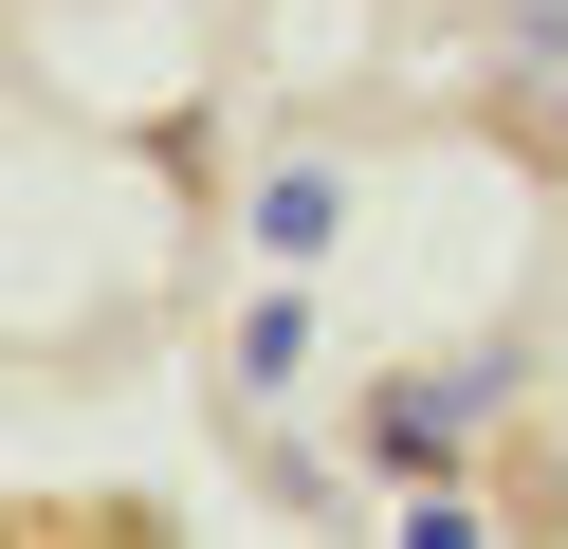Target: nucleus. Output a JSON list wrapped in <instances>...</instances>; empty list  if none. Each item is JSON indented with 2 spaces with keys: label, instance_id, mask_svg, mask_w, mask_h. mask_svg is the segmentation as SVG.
Listing matches in <instances>:
<instances>
[{
  "label": "nucleus",
  "instance_id": "nucleus-1",
  "mask_svg": "<svg viewBox=\"0 0 568 549\" xmlns=\"http://www.w3.org/2000/svg\"><path fill=\"white\" fill-rule=\"evenodd\" d=\"M477 421H495V366H404V385H367V421H348V439H367L385 476H440Z\"/></svg>",
  "mask_w": 568,
  "mask_h": 549
},
{
  "label": "nucleus",
  "instance_id": "nucleus-2",
  "mask_svg": "<svg viewBox=\"0 0 568 549\" xmlns=\"http://www.w3.org/2000/svg\"><path fill=\"white\" fill-rule=\"evenodd\" d=\"M331 220H348L331 165H275V183H257V238H275V256H331Z\"/></svg>",
  "mask_w": 568,
  "mask_h": 549
},
{
  "label": "nucleus",
  "instance_id": "nucleus-3",
  "mask_svg": "<svg viewBox=\"0 0 568 549\" xmlns=\"http://www.w3.org/2000/svg\"><path fill=\"white\" fill-rule=\"evenodd\" d=\"M294 366H312V329H294V293H275V312H257V329H239V385H257V403H275V385H294Z\"/></svg>",
  "mask_w": 568,
  "mask_h": 549
},
{
  "label": "nucleus",
  "instance_id": "nucleus-4",
  "mask_svg": "<svg viewBox=\"0 0 568 549\" xmlns=\"http://www.w3.org/2000/svg\"><path fill=\"white\" fill-rule=\"evenodd\" d=\"M495 37L514 55H568V0H495Z\"/></svg>",
  "mask_w": 568,
  "mask_h": 549
}]
</instances>
